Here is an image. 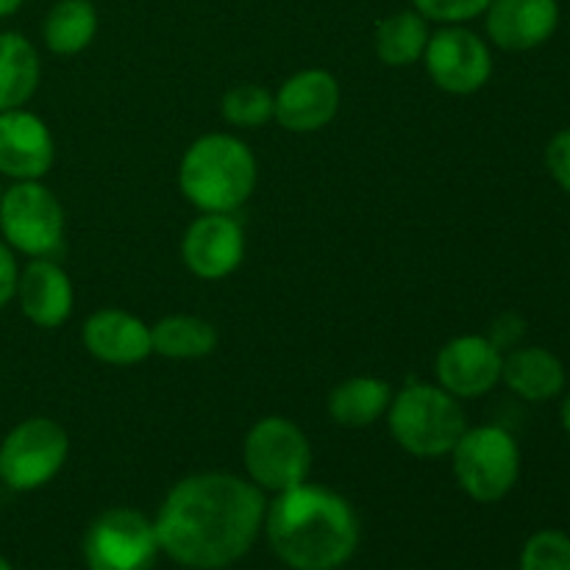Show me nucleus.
Listing matches in <instances>:
<instances>
[{
  "mask_svg": "<svg viewBox=\"0 0 570 570\" xmlns=\"http://www.w3.org/2000/svg\"><path fill=\"white\" fill-rule=\"evenodd\" d=\"M262 527L273 554L293 570H337L360 546L354 507L334 490L309 482L276 493Z\"/></svg>",
  "mask_w": 570,
  "mask_h": 570,
  "instance_id": "f03ea898",
  "label": "nucleus"
},
{
  "mask_svg": "<svg viewBox=\"0 0 570 570\" xmlns=\"http://www.w3.org/2000/svg\"><path fill=\"white\" fill-rule=\"evenodd\" d=\"M0 237L28 259H53L65 245V206L42 181H14L0 198Z\"/></svg>",
  "mask_w": 570,
  "mask_h": 570,
  "instance_id": "0eeeda50",
  "label": "nucleus"
},
{
  "mask_svg": "<svg viewBox=\"0 0 570 570\" xmlns=\"http://www.w3.org/2000/svg\"><path fill=\"white\" fill-rule=\"evenodd\" d=\"M560 423L562 429L570 434V393L566 395V401H562V410H560Z\"/></svg>",
  "mask_w": 570,
  "mask_h": 570,
  "instance_id": "7c9ffc66",
  "label": "nucleus"
},
{
  "mask_svg": "<svg viewBox=\"0 0 570 570\" xmlns=\"http://www.w3.org/2000/svg\"><path fill=\"white\" fill-rule=\"evenodd\" d=\"M523 328H527V323H523V317H518L515 312H507V315H501L499 321L493 323V332H490L488 337L493 340V343L499 345V348L507 354V351L515 348V345L521 343Z\"/></svg>",
  "mask_w": 570,
  "mask_h": 570,
  "instance_id": "c85d7f7f",
  "label": "nucleus"
},
{
  "mask_svg": "<svg viewBox=\"0 0 570 570\" xmlns=\"http://www.w3.org/2000/svg\"><path fill=\"white\" fill-rule=\"evenodd\" d=\"M340 104L343 89L337 76L323 67H306L273 92V120L289 134H317L332 126Z\"/></svg>",
  "mask_w": 570,
  "mask_h": 570,
  "instance_id": "9b49d317",
  "label": "nucleus"
},
{
  "mask_svg": "<svg viewBox=\"0 0 570 570\" xmlns=\"http://www.w3.org/2000/svg\"><path fill=\"white\" fill-rule=\"evenodd\" d=\"M546 170L570 195V128H562L546 145Z\"/></svg>",
  "mask_w": 570,
  "mask_h": 570,
  "instance_id": "bb28decb",
  "label": "nucleus"
},
{
  "mask_svg": "<svg viewBox=\"0 0 570 570\" xmlns=\"http://www.w3.org/2000/svg\"><path fill=\"white\" fill-rule=\"evenodd\" d=\"M560 28L557 0H493L484 11L488 39L510 53H527L549 42Z\"/></svg>",
  "mask_w": 570,
  "mask_h": 570,
  "instance_id": "dca6fc26",
  "label": "nucleus"
},
{
  "mask_svg": "<svg viewBox=\"0 0 570 570\" xmlns=\"http://www.w3.org/2000/svg\"><path fill=\"white\" fill-rule=\"evenodd\" d=\"M259 184V161L237 134L212 131L189 142L178 165V189L198 212L234 215Z\"/></svg>",
  "mask_w": 570,
  "mask_h": 570,
  "instance_id": "7ed1b4c3",
  "label": "nucleus"
},
{
  "mask_svg": "<svg viewBox=\"0 0 570 570\" xmlns=\"http://www.w3.org/2000/svg\"><path fill=\"white\" fill-rule=\"evenodd\" d=\"M393 384L379 376H351L328 393L326 410L337 426L367 429L387 417L393 404Z\"/></svg>",
  "mask_w": 570,
  "mask_h": 570,
  "instance_id": "6ab92c4d",
  "label": "nucleus"
},
{
  "mask_svg": "<svg viewBox=\"0 0 570 570\" xmlns=\"http://www.w3.org/2000/svg\"><path fill=\"white\" fill-rule=\"evenodd\" d=\"M26 6V0H0V20H6V17L17 14V11Z\"/></svg>",
  "mask_w": 570,
  "mask_h": 570,
  "instance_id": "c756f323",
  "label": "nucleus"
},
{
  "mask_svg": "<svg viewBox=\"0 0 570 570\" xmlns=\"http://www.w3.org/2000/svg\"><path fill=\"white\" fill-rule=\"evenodd\" d=\"M56 165V139L48 122L22 109L0 111V178L42 181Z\"/></svg>",
  "mask_w": 570,
  "mask_h": 570,
  "instance_id": "4468645a",
  "label": "nucleus"
},
{
  "mask_svg": "<svg viewBox=\"0 0 570 570\" xmlns=\"http://www.w3.org/2000/svg\"><path fill=\"white\" fill-rule=\"evenodd\" d=\"M245 473L262 493H284L309 479L312 443L284 415H267L248 429L243 443Z\"/></svg>",
  "mask_w": 570,
  "mask_h": 570,
  "instance_id": "423d86ee",
  "label": "nucleus"
},
{
  "mask_svg": "<svg viewBox=\"0 0 570 570\" xmlns=\"http://www.w3.org/2000/svg\"><path fill=\"white\" fill-rule=\"evenodd\" d=\"M220 115L228 126L245 128V131L267 126L273 120V92L254 81L234 83L223 95Z\"/></svg>",
  "mask_w": 570,
  "mask_h": 570,
  "instance_id": "b1692460",
  "label": "nucleus"
},
{
  "mask_svg": "<svg viewBox=\"0 0 570 570\" xmlns=\"http://www.w3.org/2000/svg\"><path fill=\"white\" fill-rule=\"evenodd\" d=\"M70 454V438L59 421L33 415L0 440V484L11 493H33L53 482Z\"/></svg>",
  "mask_w": 570,
  "mask_h": 570,
  "instance_id": "6e6552de",
  "label": "nucleus"
},
{
  "mask_svg": "<svg viewBox=\"0 0 570 570\" xmlns=\"http://www.w3.org/2000/svg\"><path fill=\"white\" fill-rule=\"evenodd\" d=\"M14 301L28 323L37 328H59L70 321L76 289L59 262L31 259L26 267H20Z\"/></svg>",
  "mask_w": 570,
  "mask_h": 570,
  "instance_id": "f3484780",
  "label": "nucleus"
},
{
  "mask_svg": "<svg viewBox=\"0 0 570 570\" xmlns=\"http://www.w3.org/2000/svg\"><path fill=\"white\" fill-rule=\"evenodd\" d=\"M17 278H20L17 254L3 243V237H0V309H6V306L14 301Z\"/></svg>",
  "mask_w": 570,
  "mask_h": 570,
  "instance_id": "cd10ccee",
  "label": "nucleus"
},
{
  "mask_svg": "<svg viewBox=\"0 0 570 570\" xmlns=\"http://www.w3.org/2000/svg\"><path fill=\"white\" fill-rule=\"evenodd\" d=\"M429 37H432V31H429L426 17L417 14L415 9H401L376 22L373 50H376L382 65L401 70V67L423 61Z\"/></svg>",
  "mask_w": 570,
  "mask_h": 570,
  "instance_id": "412c9836",
  "label": "nucleus"
},
{
  "mask_svg": "<svg viewBox=\"0 0 570 570\" xmlns=\"http://www.w3.org/2000/svg\"><path fill=\"white\" fill-rule=\"evenodd\" d=\"M245 259V228L234 215L200 212L181 237V262L200 282H220Z\"/></svg>",
  "mask_w": 570,
  "mask_h": 570,
  "instance_id": "f8f14e48",
  "label": "nucleus"
},
{
  "mask_svg": "<svg viewBox=\"0 0 570 570\" xmlns=\"http://www.w3.org/2000/svg\"><path fill=\"white\" fill-rule=\"evenodd\" d=\"M384 421L395 445L417 460L449 456L468 429L462 401L440 384L426 382H412L399 390Z\"/></svg>",
  "mask_w": 570,
  "mask_h": 570,
  "instance_id": "20e7f679",
  "label": "nucleus"
},
{
  "mask_svg": "<svg viewBox=\"0 0 570 570\" xmlns=\"http://www.w3.org/2000/svg\"><path fill=\"white\" fill-rule=\"evenodd\" d=\"M3 189H6V187H3V178H0V198H3Z\"/></svg>",
  "mask_w": 570,
  "mask_h": 570,
  "instance_id": "473e14b6",
  "label": "nucleus"
},
{
  "mask_svg": "<svg viewBox=\"0 0 570 570\" xmlns=\"http://www.w3.org/2000/svg\"><path fill=\"white\" fill-rule=\"evenodd\" d=\"M521 570H570V534L560 529H540L523 543Z\"/></svg>",
  "mask_w": 570,
  "mask_h": 570,
  "instance_id": "393cba45",
  "label": "nucleus"
},
{
  "mask_svg": "<svg viewBox=\"0 0 570 570\" xmlns=\"http://www.w3.org/2000/svg\"><path fill=\"white\" fill-rule=\"evenodd\" d=\"M89 570H150L161 554L156 527L145 512L111 507L89 523L81 543Z\"/></svg>",
  "mask_w": 570,
  "mask_h": 570,
  "instance_id": "1a4fd4ad",
  "label": "nucleus"
},
{
  "mask_svg": "<svg viewBox=\"0 0 570 570\" xmlns=\"http://www.w3.org/2000/svg\"><path fill=\"white\" fill-rule=\"evenodd\" d=\"M449 456L456 484L476 504H499L521 479V445L504 426H468Z\"/></svg>",
  "mask_w": 570,
  "mask_h": 570,
  "instance_id": "39448f33",
  "label": "nucleus"
},
{
  "mask_svg": "<svg viewBox=\"0 0 570 570\" xmlns=\"http://www.w3.org/2000/svg\"><path fill=\"white\" fill-rule=\"evenodd\" d=\"M265 493L237 473H193L173 484L154 518L161 554L189 570H223L254 549Z\"/></svg>",
  "mask_w": 570,
  "mask_h": 570,
  "instance_id": "f257e3e1",
  "label": "nucleus"
},
{
  "mask_svg": "<svg viewBox=\"0 0 570 570\" xmlns=\"http://www.w3.org/2000/svg\"><path fill=\"white\" fill-rule=\"evenodd\" d=\"M429 78L445 95H476L493 76L490 45L465 26H440L423 53Z\"/></svg>",
  "mask_w": 570,
  "mask_h": 570,
  "instance_id": "9d476101",
  "label": "nucleus"
},
{
  "mask_svg": "<svg viewBox=\"0 0 570 570\" xmlns=\"http://www.w3.org/2000/svg\"><path fill=\"white\" fill-rule=\"evenodd\" d=\"M150 340H154V354L165 356L173 362H195L209 356L217 348L215 323L200 315H167L150 326Z\"/></svg>",
  "mask_w": 570,
  "mask_h": 570,
  "instance_id": "4be33fe9",
  "label": "nucleus"
},
{
  "mask_svg": "<svg viewBox=\"0 0 570 570\" xmlns=\"http://www.w3.org/2000/svg\"><path fill=\"white\" fill-rule=\"evenodd\" d=\"M493 0H412V9L438 26H468L484 17Z\"/></svg>",
  "mask_w": 570,
  "mask_h": 570,
  "instance_id": "a878e982",
  "label": "nucleus"
},
{
  "mask_svg": "<svg viewBox=\"0 0 570 570\" xmlns=\"http://www.w3.org/2000/svg\"><path fill=\"white\" fill-rule=\"evenodd\" d=\"M81 343L92 360L111 367L139 365L154 354L148 323L131 312L120 309V306H106V309L92 312L83 321Z\"/></svg>",
  "mask_w": 570,
  "mask_h": 570,
  "instance_id": "2eb2a0df",
  "label": "nucleus"
},
{
  "mask_svg": "<svg viewBox=\"0 0 570 570\" xmlns=\"http://www.w3.org/2000/svg\"><path fill=\"white\" fill-rule=\"evenodd\" d=\"M42 78L39 50L26 33L0 31V111L22 109Z\"/></svg>",
  "mask_w": 570,
  "mask_h": 570,
  "instance_id": "aec40b11",
  "label": "nucleus"
},
{
  "mask_svg": "<svg viewBox=\"0 0 570 570\" xmlns=\"http://www.w3.org/2000/svg\"><path fill=\"white\" fill-rule=\"evenodd\" d=\"M504 351L484 334H462L449 340L434 356V379L460 401L488 395L501 382Z\"/></svg>",
  "mask_w": 570,
  "mask_h": 570,
  "instance_id": "ddd939ff",
  "label": "nucleus"
},
{
  "mask_svg": "<svg viewBox=\"0 0 570 570\" xmlns=\"http://www.w3.org/2000/svg\"><path fill=\"white\" fill-rule=\"evenodd\" d=\"M98 37V9L89 0H56L42 22V42L56 56H78Z\"/></svg>",
  "mask_w": 570,
  "mask_h": 570,
  "instance_id": "5701e85b",
  "label": "nucleus"
},
{
  "mask_svg": "<svg viewBox=\"0 0 570 570\" xmlns=\"http://www.w3.org/2000/svg\"><path fill=\"white\" fill-rule=\"evenodd\" d=\"M0 570H14V568H11V562H9V560H6V557H3V554H0Z\"/></svg>",
  "mask_w": 570,
  "mask_h": 570,
  "instance_id": "2f4dec72",
  "label": "nucleus"
},
{
  "mask_svg": "<svg viewBox=\"0 0 570 570\" xmlns=\"http://www.w3.org/2000/svg\"><path fill=\"white\" fill-rule=\"evenodd\" d=\"M501 382L521 401L543 404L566 390V365L543 345H515L504 354Z\"/></svg>",
  "mask_w": 570,
  "mask_h": 570,
  "instance_id": "a211bd4d",
  "label": "nucleus"
}]
</instances>
